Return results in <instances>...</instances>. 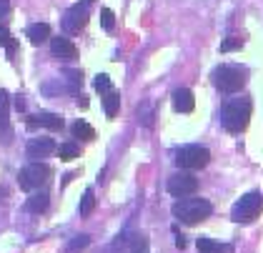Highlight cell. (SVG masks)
Returning a JSON list of instances; mask_svg holds the SVG:
<instances>
[{"mask_svg":"<svg viewBox=\"0 0 263 253\" xmlns=\"http://www.w3.org/2000/svg\"><path fill=\"white\" fill-rule=\"evenodd\" d=\"M251 98L248 96H236L223 103V125L231 133H241L246 131L248 120H251Z\"/></svg>","mask_w":263,"mask_h":253,"instance_id":"cell-1","label":"cell"},{"mask_svg":"<svg viewBox=\"0 0 263 253\" xmlns=\"http://www.w3.org/2000/svg\"><path fill=\"white\" fill-rule=\"evenodd\" d=\"M213 213V206L205 201V198H181L176 206H173V215L178 223H185V226H196L205 221L208 215Z\"/></svg>","mask_w":263,"mask_h":253,"instance_id":"cell-2","label":"cell"},{"mask_svg":"<svg viewBox=\"0 0 263 253\" xmlns=\"http://www.w3.org/2000/svg\"><path fill=\"white\" fill-rule=\"evenodd\" d=\"M211 80L221 93H238L248 80V70L243 65H218L211 73Z\"/></svg>","mask_w":263,"mask_h":253,"instance_id":"cell-3","label":"cell"},{"mask_svg":"<svg viewBox=\"0 0 263 253\" xmlns=\"http://www.w3.org/2000/svg\"><path fill=\"white\" fill-rule=\"evenodd\" d=\"M263 211V195L258 191H251V193H246L233 206V211H231V218L236 221V223H251V221H256Z\"/></svg>","mask_w":263,"mask_h":253,"instance_id":"cell-4","label":"cell"},{"mask_svg":"<svg viewBox=\"0 0 263 253\" xmlns=\"http://www.w3.org/2000/svg\"><path fill=\"white\" fill-rule=\"evenodd\" d=\"M48 178H50V166L35 163V160H33L30 166L21 168V173H18V186H21L23 191H33V188L45 186Z\"/></svg>","mask_w":263,"mask_h":253,"instance_id":"cell-5","label":"cell"},{"mask_svg":"<svg viewBox=\"0 0 263 253\" xmlns=\"http://www.w3.org/2000/svg\"><path fill=\"white\" fill-rule=\"evenodd\" d=\"M211 160V153L208 148L203 146H185L176 153V163L181 166L183 171H198V168H205Z\"/></svg>","mask_w":263,"mask_h":253,"instance_id":"cell-6","label":"cell"},{"mask_svg":"<svg viewBox=\"0 0 263 253\" xmlns=\"http://www.w3.org/2000/svg\"><path fill=\"white\" fill-rule=\"evenodd\" d=\"M90 3H93V0H81V3H76L70 10H65V15H63V20H61L65 33H81L83 28H85Z\"/></svg>","mask_w":263,"mask_h":253,"instance_id":"cell-7","label":"cell"},{"mask_svg":"<svg viewBox=\"0 0 263 253\" xmlns=\"http://www.w3.org/2000/svg\"><path fill=\"white\" fill-rule=\"evenodd\" d=\"M198 191V180L191 173H173L168 178V193L173 198H188L191 193Z\"/></svg>","mask_w":263,"mask_h":253,"instance_id":"cell-8","label":"cell"},{"mask_svg":"<svg viewBox=\"0 0 263 253\" xmlns=\"http://www.w3.org/2000/svg\"><path fill=\"white\" fill-rule=\"evenodd\" d=\"M55 151V140L53 138H30L25 146L28 158H35V163H41V158H48Z\"/></svg>","mask_w":263,"mask_h":253,"instance_id":"cell-9","label":"cell"},{"mask_svg":"<svg viewBox=\"0 0 263 253\" xmlns=\"http://www.w3.org/2000/svg\"><path fill=\"white\" fill-rule=\"evenodd\" d=\"M50 50L58 60H76L78 58V48L68 38H53L50 40Z\"/></svg>","mask_w":263,"mask_h":253,"instance_id":"cell-10","label":"cell"},{"mask_svg":"<svg viewBox=\"0 0 263 253\" xmlns=\"http://www.w3.org/2000/svg\"><path fill=\"white\" fill-rule=\"evenodd\" d=\"M50 128V131H61L63 128V118L55 116V113H41V116H33L28 118V128Z\"/></svg>","mask_w":263,"mask_h":253,"instance_id":"cell-11","label":"cell"},{"mask_svg":"<svg viewBox=\"0 0 263 253\" xmlns=\"http://www.w3.org/2000/svg\"><path fill=\"white\" fill-rule=\"evenodd\" d=\"M173 108H176L178 113H191V111L196 108L193 93H191L188 88H178V91L173 93Z\"/></svg>","mask_w":263,"mask_h":253,"instance_id":"cell-12","label":"cell"},{"mask_svg":"<svg viewBox=\"0 0 263 253\" xmlns=\"http://www.w3.org/2000/svg\"><path fill=\"white\" fill-rule=\"evenodd\" d=\"M198 253H233V246H228V243H218V241H213V238H205L201 236L198 238Z\"/></svg>","mask_w":263,"mask_h":253,"instance_id":"cell-13","label":"cell"},{"mask_svg":"<svg viewBox=\"0 0 263 253\" xmlns=\"http://www.w3.org/2000/svg\"><path fill=\"white\" fill-rule=\"evenodd\" d=\"M48 206H50V195L48 193H35L25 201V211H30V213H45Z\"/></svg>","mask_w":263,"mask_h":253,"instance_id":"cell-14","label":"cell"},{"mask_svg":"<svg viewBox=\"0 0 263 253\" xmlns=\"http://www.w3.org/2000/svg\"><path fill=\"white\" fill-rule=\"evenodd\" d=\"M28 38L33 45H41L45 40L50 38V25L48 23H33L30 28H28Z\"/></svg>","mask_w":263,"mask_h":253,"instance_id":"cell-15","label":"cell"},{"mask_svg":"<svg viewBox=\"0 0 263 253\" xmlns=\"http://www.w3.org/2000/svg\"><path fill=\"white\" fill-rule=\"evenodd\" d=\"M103 111H105V116L108 118L118 116V111H121V96H118L116 91H110V93L103 96Z\"/></svg>","mask_w":263,"mask_h":253,"instance_id":"cell-16","label":"cell"},{"mask_svg":"<svg viewBox=\"0 0 263 253\" xmlns=\"http://www.w3.org/2000/svg\"><path fill=\"white\" fill-rule=\"evenodd\" d=\"M88 246H90V236H88V233H78L76 238H70V241H68L65 253H83Z\"/></svg>","mask_w":263,"mask_h":253,"instance_id":"cell-17","label":"cell"},{"mask_svg":"<svg viewBox=\"0 0 263 253\" xmlns=\"http://www.w3.org/2000/svg\"><path fill=\"white\" fill-rule=\"evenodd\" d=\"M73 136L78 138V140H93V138H96V131H93L90 123L76 120V123H73Z\"/></svg>","mask_w":263,"mask_h":253,"instance_id":"cell-18","label":"cell"},{"mask_svg":"<svg viewBox=\"0 0 263 253\" xmlns=\"http://www.w3.org/2000/svg\"><path fill=\"white\" fill-rule=\"evenodd\" d=\"M96 208V195H93V188H88L81 198V215H90Z\"/></svg>","mask_w":263,"mask_h":253,"instance_id":"cell-19","label":"cell"},{"mask_svg":"<svg viewBox=\"0 0 263 253\" xmlns=\"http://www.w3.org/2000/svg\"><path fill=\"white\" fill-rule=\"evenodd\" d=\"M58 153H61L63 160H73V158L81 156V148H78L76 143H63L61 148H58Z\"/></svg>","mask_w":263,"mask_h":253,"instance_id":"cell-20","label":"cell"},{"mask_svg":"<svg viewBox=\"0 0 263 253\" xmlns=\"http://www.w3.org/2000/svg\"><path fill=\"white\" fill-rule=\"evenodd\" d=\"M63 76L68 80V88H70V91H78V88H81V83H83L81 70H63Z\"/></svg>","mask_w":263,"mask_h":253,"instance_id":"cell-21","label":"cell"},{"mask_svg":"<svg viewBox=\"0 0 263 253\" xmlns=\"http://www.w3.org/2000/svg\"><path fill=\"white\" fill-rule=\"evenodd\" d=\"M0 45H3V48H5V50H8L10 56H13V53L18 50V40L13 38V35L8 33V30H0Z\"/></svg>","mask_w":263,"mask_h":253,"instance_id":"cell-22","label":"cell"},{"mask_svg":"<svg viewBox=\"0 0 263 253\" xmlns=\"http://www.w3.org/2000/svg\"><path fill=\"white\" fill-rule=\"evenodd\" d=\"M93 88L98 91V93H110L113 88H110V76H105V73H101V76H96V80H93Z\"/></svg>","mask_w":263,"mask_h":253,"instance_id":"cell-23","label":"cell"},{"mask_svg":"<svg viewBox=\"0 0 263 253\" xmlns=\"http://www.w3.org/2000/svg\"><path fill=\"white\" fill-rule=\"evenodd\" d=\"M101 25H103V30H113V25H116V15H113V10H110V8H103Z\"/></svg>","mask_w":263,"mask_h":253,"instance_id":"cell-24","label":"cell"},{"mask_svg":"<svg viewBox=\"0 0 263 253\" xmlns=\"http://www.w3.org/2000/svg\"><path fill=\"white\" fill-rule=\"evenodd\" d=\"M241 45H243L241 38H228V40H223L221 43V50L223 53H231V50H238Z\"/></svg>","mask_w":263,"mask_h":253,"instance_id":"cell-25","label":"cell"},{"mask_svg":"<svg viewBox=\"0 0 263 253\" xmlns=\"http://www.w3.org/2000/svg\"><path fill=\"white\" fill-rule=\"evenodd\" d=\"M0 136L3 140H10V125H8V113L0 111Z\"/></svg>","mask_w":263,"mask_h":253,"instance_id":"cell-26","label":"cell"},{"mask_svg":"<svg viewBox=\"0 0 263 253\" xmlns=\"http://www.w3.org/2000/svg\"><path fill=\"white\" fill-rule=\"evenodd\" d=\"M8 105H10V96H8V91H0V111H3V113H8Z\"/></svg>","mask_w":263,"mask_h":253,"instance_id":"cell-27","label":"cell"},{"mask_svg":"<svg viewBox=\"0 0 263 253\" xmlns=\"http://www.w3.org/2000/svg\"><path fill=\"white\" fill-rule=\"evenodd\" d=\"M10 13V3L8 0H0V23H3V18Z\"/></svg>","mask_w":263,"mask_h":253,"instance_id":"cell-28","label":"cell"},{"mask_svg":"<svg viewBox=\"0 0 263 253\" xmlns=\"http://www.w3.org/2000/svg\"><path fill=\"white\" fill-rule=\"evenodd\" d=\"M173 231H176V246H178V248H185V246H188V241H185V238H183L181 233H178V228H173Z\"/></svg>","mask_w":263,"mask_h":253,"instance_id":"cell-29","label":"cell"},{"mask_svg":"<svg viewBox=\"0 0 263 253\" xmlns=\"http://www.w3.org/2000/svg\"><path fill=\"white\" fill-rule=\"evenodd\" d=\"M15 108H18V111H25V100H23V96H18V100H15Z\"/></svg>","mask_w":263,"mask_h":253,"instance_id":"cell-30","label":"cell"},{"mask_svg":"<svg viewBox=\"0 0 263 253\" xmlns=\"http://www.w3.org/2000/svg\"><path fill=\"white\" fill-rule=\"evenodd\" d=\"M3 198H8V188H0V201Z\"/></svg>","mask_w":263,"mask_h":253,"instance_id":"cell-31","label":"cell"}]
</instances>
